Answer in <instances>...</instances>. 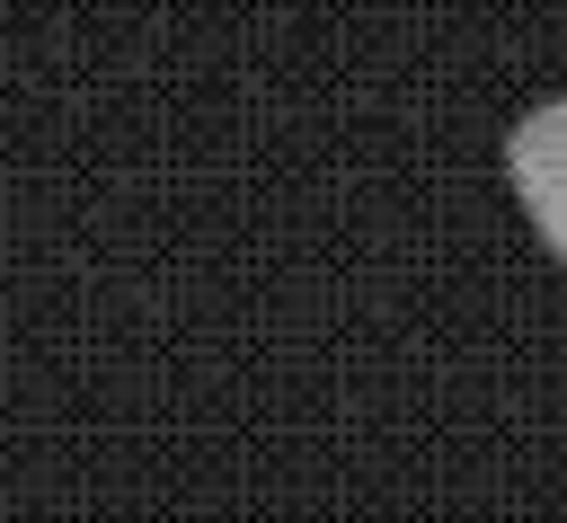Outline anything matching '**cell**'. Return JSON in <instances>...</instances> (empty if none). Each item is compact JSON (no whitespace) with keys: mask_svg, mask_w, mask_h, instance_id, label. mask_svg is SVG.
Returning <instances> with one entry per match:
<instances>
[{"mask_svg":"<svg viewBox=\"0 0 567 523\" xmlns=\"http://www.w3.org/2000/svg\"><path fill=\"white\" fill-rule=\"evenodd\" d=\"M505 177L532 204V230L558 239V106H532L523 115V133L505 142Z\"/></svg>","mask_w":567,"mask_h":523,"instance_id":"cell-1","label":"cell"}]
</instances>
